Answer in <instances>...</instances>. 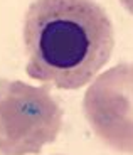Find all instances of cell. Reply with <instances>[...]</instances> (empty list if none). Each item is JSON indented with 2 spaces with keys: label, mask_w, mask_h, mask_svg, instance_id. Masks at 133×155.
<instances>
[{
  "label": "cell",
  "mask_w": 133,
  "mask_h": 155,
  "mask_svg": "<svg viewBox=\"0 0 133 155\" xmlns=\"http://www.w3.org/2000/svg\"><path fill=\"white\" fill-rule=\"evenodd\" d=\"M83 111L101 142L133 153V62H122L99 74L83 98Z\"/></svg>",
  "instance_id": "cell-3"
},
{
  "label": "cell",
  "mask_w": 133,
  "mask_h": 155,
  "mask_svg": "<svg viewBox=\"0 0 133 155\" xmlns=\"http://www.w3.org/2000/svg\"><path fill=\"white\" fill-rule=\"evenodd\" d=\"M63 128V108L49 86L0 79V155L41 153Z\"/></svg>",
  "instance_id": "cell-2"
},
{
  "label": "cell",
  "mask_w": 133,
  "mask_h": 155,
  "mask_svg": "<svg viewBox=\"0 0 133 155\" xmlns=\"http://www.w3.org/2000/svg\"><path fill=\"white\" fill-rule=\"evenodd\" d=\"M24 46L31 78L78 89L110 61L115 31L94 0H34L24 17Z\"/></svg>",
  "instance_id": "cell-1"
},
{
  "label": "cell",
  "mask_w": 133,
  "mask_h": 155,
  "mask_svg": "<svg viewBox=\"0 0 133 155\" xmlns=\"http://www.w3.org/2000/svg\"><path fill=\"white\" fill-rule=\"evenodd\" d=\"M120 2H122V5L130 12V14H133V0H120Z\"/></svg>",
  "instance_id": "cell-4"
}]
</instances>
